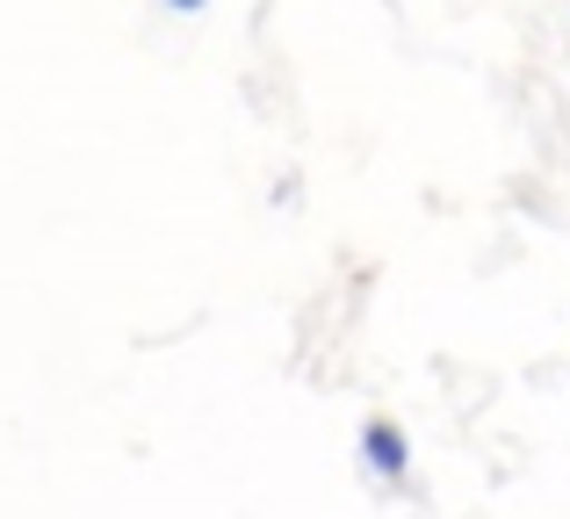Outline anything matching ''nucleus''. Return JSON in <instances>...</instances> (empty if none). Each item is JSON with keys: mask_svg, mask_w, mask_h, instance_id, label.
<instances>
[{"mask_svg": "<svg viewBox=\"0 0 570 519\" xmlns=\"http://www.w3.org/2000/svg\"><path fill=\"white\" fill-rule=\"evenodd\" d=\"M167 8H174V14H203L209 0H167Z\"/></svg>", "mask_w": 570, "mask_h": 519, "instance_id": "f03ea898", "label": "nucleus"}, {"mask_svg": "<svg viewBox=\"0 0 570 519\" xmlns=\"http://www.w3.org/2000/svg\"><path fill=\"white\" fill-rule=\"evenodd\" d=\"M362 455H368V469H376V477H390V483L412 477V448H404V433H397L390 419H368V426H362Z\"/></svg>", "mask_w": 570, "mask_h": 519, "instance_id": "f257e3e1", "label": "nucleus"}]
</instances>
